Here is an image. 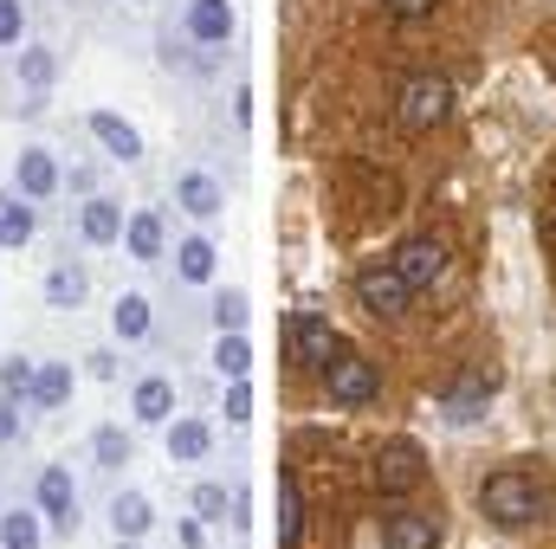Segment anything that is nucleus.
<instances>
[{
  "label": "nucleus",
  "mask_w": 556,
  "mask_h": 549,
  "mask_svg": "<svg viewBox=\"0 0 556 549\" xmlns=\"http://www.w3.org/2000/svg\"><path fill=\"white\" fill-rule=\"evenodd\" d=\"M479 511H485L498 531H525V524H538V518L551 511V491H544L531 472H492V478L479 485Z\"/></svg>",
  "instance_id": "obj_1"
},
{
  "label": "nucleus",
  "mask_w": 556,
  "mask_h": 549,
  "mask_svg": "<svg viewBox=\"0 0 556 549\" xmlns=\"http://www.w3.org/2000/svg\"><path fill=\"white\" fill-rule=\"evenodd\" d=\"M446 117H453V78H440V72H415V78L395 91V124H402L408 137L440 130Z\"/></svg>",
  "instance_id": "obj_2"
},
{
  "label": "nucleus",
  "mask_w": 556,
  "mask_h": 549,
  "mask_svg": "<svg viewBox=\"0 0 556 549\" xmlns=\"http://www.w3.org/2000/svg\"><path fill=\"white\" fill-rule=\"evenodd\" d=\"M324 388H330V401H343V408H369L376 395H382V375H376V362L369 356H356V349H337L324 369Z\"/></svg>",
  "instance_id": "obj_3"
},
{
  "label": "nucleus",
  "mask_w": 556,
  "mask_h": 549,
  "mask_svg": "<svg viewBox=\"0 0 556 549\" xmlns=\"http://www.w3.org/2000/svg\"><path fill=\"white\" fill-rule=\"evenodd\" d=\"M369 478H376V491H382V498H408L420 478H427V459H420L415 439H389V446L376 452Z\"/></svg>",
  "instance_id": "obj_4"
},
{
  "label": "nucleus",
  "mask_w": 556,
  "mask_h": 549,
  "mask_svg": "<svg viewBox=\"0 0 556 549\" xmlns=\"http://www.w3.org/2000/svg\"><path fill=\"white\" fill-rule=\"evenodd\" d=\"M285 349H291V362L298 369H324L343 343H337V330H330V317H317V310H298L291 323H285Z\"/></svg>",
  "instance_id": "obj_5"
},
{
  "label": "nucleus",
  "mask_w": 556,
  "mask_h": 549,
  "mask_svg": "<svg viewBox=\"0 0 556 549\" xmlns=\"http://www.w3.org/2000/svg\"><path fill=\"white\" fill-rule=\"evenodd\" d=\"M356 304H363L369 317H402V310L415 304V291H408V278L382 259V266H363V272H356Z\"/></svg>",
  "instance_id": "obj_6"
},
{
  "label": "nucleus",
  "mask_w": 556,
  "mask_h": 549,
  "mask_svg": "<svg viewBox=\"0 0 556 549\" xmlns=\"http://www.w3.org/2000/svg\"><path fill=\"white\" fill-rule=\"evenodd\" d=\"M389 266L408 278V291H433V284L446 278V246H440L433 233H415V240H402V246H395V259H389Z\"/></svg>",
  "instance_id": "obj_7"
},
{
  "label": "nucleus",
  "mask_w": 556,
  "mask_h": 549,
  "mask_svg": "<svg viewBox=\"0 0 556 549\" xmlns=\"http://www.w3.org/2000/svg\"><path fill=\"white\" fill-rule=\"evenodd\" d=\"M39 518H52L59 531L78 524V485H72L65 465H46V472H39Z\"/></svg>",
  "instance_id": "obj_8"
},
{
  "label": "nucleus",
  "mask_w": 556,
  "mask_h": 549,
  "mask_svg": "<svg viewBox=\"0 0 556 549\" xmlns=\"http://www.w3.org/2000/svg\"><path fill=\"white\" fill-rule=\"evenodd\" d=\"M188 33L201 46H227L233 39V7L227 0H188Z\"/></svg>",
  "instance_id": "obj_9"
},
{
  "label": "nucleus",
  "mask_w": 556,
  "mask_h": 549,
  "mask_svg": "<svg viewBox=\"0 0 556 549\" xmlns=\"http://www.w3.org/2000/svg\"><path fill=\"white\" fill-rule=\"evenodd\" d=\"M175 201H181V207H188L194 220H214V214L227 207V194H220V181H214V175H201V168L175 181Z\"/></svg>",
  "instance_id": "obj_10"
},
{
  "label": "nucleus",
  "mask_w": 556,
  "mask_h": 549,
  "mask_svg": "<svg viewBox=\"0 0 556 549\" xmlns=\"http://www.w3.org/2000/svg\"><path fill=\"white\" fill-rule=\"evenodd\" d=\"M382 549H433V518H420V511H389V518H382Z\"/></svg>",
  "instance_id": "obj_11"
},
{
  "label": "nucleus",
  "mask_w": 556,
  "mask_h": 549,
  "mask_svg": "<svg viewBox=\"0 0 556 549\" xmlns=\"http://www.w3.org/2000/svg\"><path fill=\"white\" fill-rule=\"evenodd\" d=\"M91 137L104 142L117 162H137V155H142V137L124 124V117H111V111H91Z\"/></svg>",
  "instance_id": "obj_12"
},
{
  "label": "nucleus",
  "mask_w": 556,
  "mask_h": 549,
  "mask_svg": "<svg viewBox=\"0 0 556 549\" xmlns=\"http://www.w3.org/2000/svg\"><path fill=\"white\" fill-rule=\"evenodd\" d=\"M52 188H59V162H52L46 149H26V155H20V194H26V201H46Z\"/></svg>",
  "instance_id": "obj_13"
},
{
  "label": "nucleus",
  "mask_w": 556,
  "mask_h": 549,
  "mask_svg": "<svg viewBox=\"0 0 556 549\" xmlns=\"http://www.w3.org/2000/svg\"><path fill=\"white\" fill-rule=\"evenodd\" d=\"M78 227H85L91 246H111V240H124V207H117V201H85Z\"/></svg>",
  "instance_id": "obj_14"
},
{
  "label": "nucleus",
  "mask_w": 556,
  "mask_h": 549,
  "mask_svg": "<svg viewBox=\"0 0 556 549\" xmlns=\"http://www.w3.org/2000/svg\"><path fill=\"white\" fill-rule=\"evenodd\" d=\"M298 531H304V498H298V478L278 472V549H298Z\"/></svg>",
  "instance_id": "obj_15"
},
{
  "label": "nucleus",
  "mask_w": 556,
  "mask_h": 549,
  "mask_svg": "<svg viewBox=\"0 0 556 549\" xmlns=\"http://www.w3.org/2000/svg\"><path fill=\"white\" fill-rule=\"evenodd\" d=\"M85 291H91V278L78 272V266H52V272H46V304H52V310H78Z\"/></svg>",
  "instance_id": "obj_16"
},
{
  "label": "nucleus",
  "mask_w": 556,
  "mask_h": 549,
  "mask_svg": "<svg viewBox=\"0 0 556 549\" xmlns=\"http://www.w3.org/2000/svg\"><path fill=\"white\" fill-rule=\"evenodd\" d=\"M492 388H498L492 375H466L459 388H446V395H440V408H446V420H472V413H479V401H485Z\"/></svg>",
  "instance_id": "obj_17"
},
{
  "label": "nucleus",
  "mask_w": 556,
  "mask_h": 549,
  "mask_svg": "<svg viewBox=\"0 0 556 549\" xmlns=\"http://www.w3.org/2000/svg\"><path fill=\"white\" fill-rule=\"evenodd\" d=\"M207 446H214V433H207L201 420H175V426H168V459L194 465V459H207Z\"/></svg>",
  "instance_id": "obj_18"
},
{
  "label": "nucleus",
  "mask_w": 556,
  "mask_h": 549,
  "mask_svg": "<svg viewBox=\"0 0 556 549\" xmlns=\"http://www.w3.org/2000/svg\"><path fill=\"white\" fill-rule=\"evenodd\" d=\"M214 362H220V375H227V382H247V369H253V343H247V330H220Z\"/></svg>",
  "instance_id": "obj_19"
},
{
  "label": "nucleus",
  "mask_w": 556,
  "mask_h": 549,
  "mask_svg": "<svg viewBox=\"0 0 556 549\" xmlns=\"http://www.w3.org/2000/svg\"><path fill=\"white\" fill-rule=\"evenodd\" d=\"M124 246H130V259H162V220L155 214H130L124 220Z\"/></svg>",
  "instance_id": "obj_20"
},
{
  "label": "nucleus",
  "mask_w": 556,
  "mask_h": 549,
  "mask_svg": "<svg viewBox=\"0 0 556 549\" xmlns=\"http://www.w3.org/2000/svg\"><path fill=\"white\" fill-rule=\"evenodd\" d=\"M149 524H155V518H149V498H142V491H124V498L111 505V531H117V537H130V544H137Z\"/></svg>",
  "instance_id": "obj_21"
},
{
  "label": "nucleus",
  "mask_w": 556,
  "mask_h": 549,
  "mask_svg": "<svg viewBox=\"0 0 556 549\" xmlns=\"http://www.w3.org/2000/svg\"><path fill=\"white\" fill-rule=\"evenodd\" d=\"M175 413V388L162 382V375H149V382H137V420H149V426H162Z\"/></svg>",
  "instance_id": "obj_22"
},
{
  "label": "nucleus",
  "mask_w": 556,
  "mask_h": 549,
  "mask_svg": "<svg viewBox=\"0 0 556 549\" xmlns=\"http://www.w3.org/2000/svg\"><path fill=\"white\" fill-rule=\"evenodd\" d=\"M111 323H117V336H124V343H142V336H149V297L124 291V297H117V310H111Z\"/></svg>",
  "instance_id": "obj_23"
},
{
  "label": "nucleus",
  "mask_w": 556,
  "mask_h": 549,
  "mask_svg": "<svg viewBox=\"0 0 556 549\" xmlns=\"http://www.w3.org/2000/svg\"><path fill=\"white\" fill-rule=\"evenodd\" d=\"M65 395H72V369H65V362H46V369L33 375V401H39V408H65Z\"/></svg>",
  "instance_id": "obj_24"
},
{
  "label": "nucleus",
  "mask_w": 556,
  "mask_h": 549,
  "mask_svg": "<svg viewBox=\"0 0 556 549\" xmlns=\"http://www.w3.org/2000/svg\"><path fill=\"white\" fill-rule=\"evenodd\" d=\"M175 266H181L188 284H207V278H214V246H207V240H181V246H175Z\"/></svg>",
  "instance_id": "obj_25"
},
{
  "label": "nucleus",
  "mask_w": 556,
  "mask_h": 549,
  "mask_svg": "<svg viewBox=\"0 0 556 549\" xmlns=\"http://www.w3.org/2000/svg\"><path fill=\"white\" fill-rule=\"evenodd\" d=\"M0 549H39V518L33 511H7L0 518Z\"/></svg>",
  "instance_id": "obj_26"
},
{
  "label": "nucleus",
  "mask_w": 556,
  "mask_h": 549,
  "mask_svg": "<svg viewBox=\"0 0 556 549\" xmlns=\"http://www.w3.org/2000/svg\"><path fill=\"white\" fill-rule=\"evenodd\" d=\"M33 375H39V369H33L26 356L0 362V395H7V401H33Z\"/></svg>",
  "instance_id": "obj_27"
},
{
  "label": "nucleus",
  "mask_w": 556,
  "mask_h": 549,
  "mask_svg": "<svg viewBox=\"0 0 556 549\" xmlns=\"http://www.w3.org/2000/svg\"><path fill=\"white\" fill-rule=\"evenodd\" d=\"M52 72H59V59H52V52H39V46H33V52H20V78H26L33 91H46V85H52Z\"/></svg>",
  "instance_id": "obj_28"
},
{
  "label": "nucleus",
  "mask_w": 556,
  "mask_h": 549,
  "mask_svg": "<svg viewBox=\"0 0 556 549\" xmlns=\"http://www.w3.org/2000/svg\"><path fill=\"white\" fill-rule=\"evenodd\" d=\"M247 317H253V310H247V291H220V297H214V323H220V330H247Z\"/></svg>",
  "instance_id": "obj_29"
},
{
  "label": "nucleus",
  "mask_w": 556,
  "mask_h": 549,
  "mask_svg": "<svg viewBox=\"0 0 556 549\" xmlns=\"http://www.w3.org/2000/svg\"><path fill=\"white\" fill-rule=\"evenodd\" d=\"M33 240V207H0V246H26Z\"/></svg>",
  "instance_id": "obj_30"
},
{
  "label": "nucleus",
  "mask_w": 556,
  "mask_h": 549,
  "mask_svg": "<svg viewBox=\"0 0 556 549\" xmlns=\"http://www.w3.org/2000/svg\"><path fill=\"white\" fill-rule=\"evenodd\" d=\"M98 459H104V465H130V439H124L117 426H104V433H98Z\"/></svg>",
  "instance_id": "obj_31"
},
{
  "label": "nucleus",
  "mask_w": 556,
  "mask_h": 549,
  "mask_svg": "<svg viewBox=\"0 0 556 549\" xmlns=\"http://www.w3.org/2000/svg\"><path fill=\"white\" fill-rule=\"evenodd\" d=\"M20 26H26L20 0H0V46H20Z\"/></svg>",
  "instance_id": "obj_32"
},
{
  "label": "nucleus",
  "mask_w": 556,
  "mask_h": 549,
  "mask_svg": "<svg viewBox=\"0 0 556 549\" xmlns=\"http://www.w3.org/2000/svg\"><path fill=\"white\" fill-rule=\"evenodd\" d=\"M227 420H253V388H247V382L227 388Z\"/></svg>",
  "instance_id": "obj_33"
},
{
  "label": "nucleus",
  "mask_w": 556,
  "mask_h": 549,
  "mask_svg": "<svg viewBox=\"0 0 556 549\" xmlns=\"http://www.w3.org/2000/svg\"><path fill=\"white\" fill-rule=\"evenodd\" d=\"M194 511H201V518H220V511H227V491H220V485H201V491H194Z\"/></svg>",
  "instance_id": "obj_34"
},
{
  "label": "nucleus",
  "mask_w": 556,
  "mask_h": 549,
  "mask_svg": "<svg viewBox=\"0 0 556 549\" xmlns=\"http://www.w3.org/2000/svg\"><path fill=\"white\" fill-rule=\"evenodd\" d=\"M382 7H389L395 20H427V13H433L440 0H382Z\"/></svg>",
  "instance_id": "obj_35"
},
{
  "label": "nucleus",
  "mask_w": 556,
  "mask_h": 549,
  "mask_svg": "<svg viewBox=\"0 0 556 549\" xmlns=\"http://www.w3.org/2000/svg\"><path fill=\"white\" fill-rule=\"evenodd\" d=\"M7 439H20V413H13L7 395H0V446H7Z\"/></svg>",
  "instance_id": "obj_36"
},
{
  "label": "nucleus",
  "mask_w": 556,
  "mask_h": 549,
  "mask_svg": "<svg viewBox=\"0 0 556 549\" xmlns=\"http://www.w3.org/2000/svg\"><path fill=\"white\" fill-rule=\"evenodd\" d=\"M85 362H91V375H104V382L117 375V356H104V349H98V356H85Z\"/></svg>",
  "instance_id": "obj_37"
},
{
  "label": "nucleus",
  "mask_w": 556,
  "mask_h": 549,
  "mask_svg": "<svg viewBox=\"0 0 556 549\" xmlns=\"http://www.w3.org/2000/svg\"><path fill=\"white\" fill-rule=\"evenodd\" d=\"M551 240H556V194H551Z\"/></svg>",
  "instance_id": "obj_38"
},
{
  "label": "nucleus",
  "mask_w": 556,
  "mask_h": 549,
  "mask_svg": "<svg viewBox=\"0 0 556 549\" xmlns=\"http://www.w3.org/2000/svg\"><path fill=\"white\" fill-rule=\"evenodd\" d=\"M0 207H7V194H0Z\"/></svg>",
  "instance_id": "obj_39"
}]
</instances>
